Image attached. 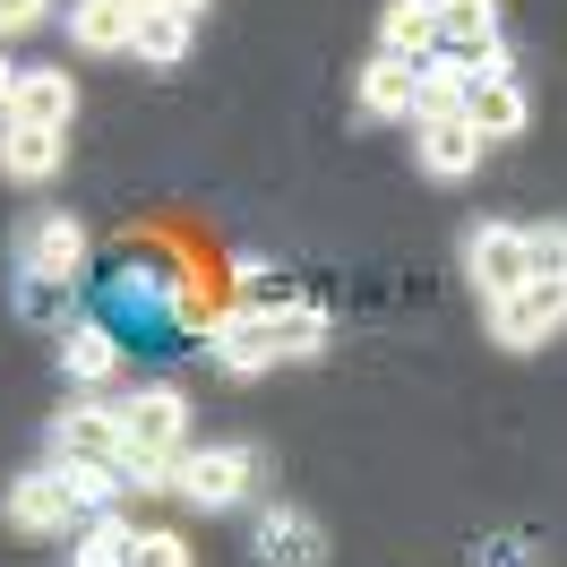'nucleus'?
I'll return each instance as SVG.
<instances>
[{"instance_id": "30", "label": "nucleus", "mask_w": 567, "mask_h": 567, "mask_svg": "<svg viewBox=\"0 0 567 567\" xmlns=\"http://www.w3.org/2000/svg\"><path fill=\"white\" fill-rule=\"evenodd\" d=\"M155 9H181V18H198V9H215V0H155Z\"/></svg>"}, {"instance_id": "5", "label": "nucleus", "mask_w": 567, "mask_h": 567, "mask_svg": "<svg viewBox=\"0 0 567 567\" xmlns=\"http://www.w3.org/2000/svg\"><path fill=\"white\" fill-rule=\"evenodd\" d=\"M249 559L258 567H327V525L292 498H267L249 516Z\"/></svg>"}, {"instance_id": "17", "label": "nucleus", "mask_w": 567, "mask_h": 567, "mask_svg": "<svg viewBox=\"0 0 567 567\" xmlns=\"http://www.w3.org/2000/svg\"><path fill=\"white\" fill-rule=\"evenodd\" d=\"M464 86H473L464 52H422L413 61V112H464Z\"/></svg>"}, {"instance_id": "24", "label": "nucleus", "mask_w": 567, "mask_h": 567, "mask_svg": "<svg viewBox=\"0 0 567 567\" xmlns=\"http://www.w3.org/2000/svg\"><path fill=\"white\" fill-rule=\"evenodd\" d=\"M130 567H189V542H181V533H138V550H130Z\"/></svg>"}, {"instance_id": "10", "label": "nucleus", "mask_w": 567, "mask_h": 567, "mask_svg": "<svg viewBox=\"0 0 567 567\" xmlns=\"http://www.w3.org/2000/svg\"><path fill=\"white\" fill-rule=\"evenodd\" d=\"M52 456H70V464H121V404L78 395L70 413L52 422Z\"/></svg>"}, {"instance_id": "11", "label": "nucleus", "mask_w": 567, "mask_h": 567, "mask_svg": "<svg viewBox=\"0 0 567 567\" xmlns=\"http://www.w3.org/2000/svg\"><path fill=\"white\" fill-rule=\"evenodd\" d=\"M9 121H27V130H61V138H70V121H78V78H70V70H18Z\"/></svg>"}, {"instance_id": "28", "label": "nucleus", "mask_w": 567, "mask_h": 567, "mask_svg": "<svg viewBox=\"0 0 567 567\" xmlns=\"http://www.w3.org/2000/svg\"><path fill=\"white\" fill-rule=\"evenodd\" d=\"M482 567H533V542L525 533H498V542H482Z\"/></svg>"}, {"instance_id": "1", "label": "nucleus", "mask_w": 567, "mask_h": 567, "mask_svg": "<svg viewBox=\"0 0 567 567\" xmlns=\"http://www.w3.org/2000/svg\"><path fill=\"white\" fill-rule=\"evenodd\" d=\"M327 353V310L319 301H249V310H224L207 327V361H224L233 379H258L276 361H319Z\"/></svg>"}, {"instance_id": "19", "label": "nucleus", "mask_w": 567, "mask_h": 567, "mask_svg": "<svg viewBox=\"0 0 567 567\" xmlns=\"http://www.w3.org/2000/svg\"><path fill=\"white\" fill-rule=\"evenodd\" d=\"M189 27H198V18H181V9H146L138 35H130V52H138L146 70H173L181 52H189Z\"/></svg>"}, {"instance_id": "25", "label": "nucleus", "mask_w": 567, "mask_h": 567, "mask_svg": "<svg viewBox=\"0 0 567 567\" xmlns=\"http://www.w3.org/2000/svg\"><path fill=\"white\" fill-rule=\"evenodd\" d=\"M533 249V276H567V224H542V233H525Z\"/></svg>"}, {"instance_id": "4", "label": "nucleus", "mask_w": 567, "mask_h": 567, "mask_svg": "<svg viewBox=\"0 0 567 567\" xmlns=\"http://www.w3.org/2000/svg\"><path fill=\"white\" fill-rule=\"evenodd\" d=\"M173 491L189 498V507H207V516L241 507V498L258 491V447H189V456L173 464Z\"/></svg>"}, {"instance_id": "26", "label": "nucleus", "mask_w": 567, "mask_h": 567, "mask_svg": "<svg viewBox=\"0 0 567 567\" xmlns=\"http://www.w3.org/2000/svg\"><path fill=\"white\" fill-rule=\"evenodd\" d=\"M215 319H224V310H215V301L198 292V284H181V292H173V327H198V336H207Z\"/></svg>"}, {"instance_id": "23", "label": "nucleus", "mask_w": 567, "mask_h": 567, "mask_svg": "<svg viewBox=\"0 0 567 567\" xmlns=\"http://www.w3.org/2000/svg\"><path fill=\"white\" fill-rule=\"evenodd\" d=\"M52 473H61V491L78 498V516H104L112 498H121V491H112L121 464H70V456H52Z\"/></svg>"}, {"instance_id": "29", "label": "nucleus", "mask_w": 567, "mask_h": 567, "mask_svg": "<svg viewBox=\"0 0 567 567\" xmlns=\"http://www.w3.org/2000/svg\"><path fill=\"white\" fill-rule=\"evenodd\" d=\"M9 95H18V70H9V52H0V121H9Z\"/></svg>"}, {"instance_id": "2", "label": "nucleus", "mask_w": 567, "mask_h": 567, "mask_svg": "<svg viewBox=\"0 0 567 567\" xmlns=\"http://www.w3.org/2000/svg\"><path fill=\"white\" fill-rule=\"evenodd\" d=\"M189 456V395L181 388H138L121 404V473L130 482H173Z\"/></svg>"}, {"instance_id": "6", "label": "nucleus", "mask_w": 567, "mask_h": 567, "mask_svg": "<svg viewBox=\"0 0 567 567\" xmlns=\"http://www.w3.org/2000/svg\"><path fill=\"white\" fill-rule=\"evenodd\" d=\"M86 224L78 215H61V207H43V215H27V233H18V276H43V284H78L86 276Z\"/></svg>"}, {"instance_id": "9", "label": "nucleus", "mask_w": 567, "mask_h": 567, "mask_svg": "<svg viewBox=\"0 0 567 567\" xmlns=\"http://www.w3.org/2000/svg\"><path fill=\"white\" fill-rule=\"evenodd\" d=\"M464 276H473L482 301H507V292L533 276L525 233H516V224H473V233H464Z\"/></svg>"}, {"instance_id": "22", "label": "nucleus", "mask_w": 567, "mask_h": 567, "mask_svg": "<svg viewBox=\"0 0 567 567\" xmlns=\"http://www.w3.org/2000/svg\"><path fill=\"white\" fill-rule=\"evenodd\" d=\"M70 301H78V284H43V276H18V319H27V327H70V319H78Z\"/></svg>"}, {"instance_id": "13", "label": "nucleus", "mask_w": 567, "mask_h": 567, "mask_svg": "<svg viewBox=\"0 0 567 567\" xmlns=\"http://www.w3.org/2000/svg\"><path fill=\"white\" fill-rule=\"evenodd\" d=\"M464 121L498 146V138H516V130L533 121V104H525V86H516V78H473V86H464Z\"/></svg>"}, {"instance_id": "20", "label": "nucleus", "mask_w": 567, "mask_h": 567, "mask_svg": "<svg viewBox=\"0 0 567 567\" xmlns=\"http://www.w3.org/2000/svg\"><path fill=\"white\" fill-rule=\"evenodd\" d=\"M130 550H138V525L130 516H86V533H78V559L70 567H130Z\"/></svg>"}, {"instance_id": "12", "label": "nucleus", "mask_w": 567, "mask_h": 567, "mask_svg": "<svg viewBox=\"0 0 567 567\" xmlns=\"http://www.w3.org/2000/svg\"><path fill=\"white\" fill-rule=\"evenodd\" d=\"M353 112L361 121H413V61L379 52V61L353 78Z\"/></svg>"}, {"instance_id": "31", "label": "nucleus", "mask_w": 567, "mask_h": 567, "mask_svg": "<svg viewBox=\"0 0 567 567\" xmlns=\"http://www.w3.org/2000/svg\"><path fill=\"white\" fill-rule=\"evenodd\" d=\"M112 9H130V18H146V9H155V0H112Z\"/></svg>"}, {"instance_id": "27", "label": "nucleus", "mask_w": 567, "mask_h": 567, "mask_svg": "<svg viewBox=\"0 0 567 567\" xmlns=\"http://www.w3.org/2000/svg\"><path fill=\"white\" fill-rule=\"evenodd\" d=\"M43 18H52V0H0V43H9V35H35Z\"/></svg>"}, {"instance_id": "21", "label": "nucleus", "mask_w": 567, "mask_h": 567, "mask_svg": "<svg viewBox=\"0 0 567 567\" xmlns=\"http://www.w3.org/2000/svg\"><path fill=\"white\" fill-rule=\"evenodd\" d=\"M173 292L181 284L164 276V267H146V258L121 267V310H130V319H173Z\"/></svg>"}, {"instance_id": "8", "label": "nucleus", "mask_w": 567, "mask_h": 567, "mask_svg": "<svg viewBox=\"0 0 567 567\" xmlns=\"http://www.w3.org/2000/svg\"><path fill=\"white\" fill-rule=\"evenodd\" d=\"M413 155H422L430 181H473L482 155H491V138H482L464 112H413Z\"/></svg>"}, {"instance_id": "16", "label": "nucleus", "mask_w": 567, "mask_h": 567, "mask_svg": "<svg viewBox=\"0 0 567 567\" xmlns=\"http://www.w3.org/2000/svg\"><path fill=\"white\" fill-rule=\"evenodd\" d=\"M379 52H395V61L439 52V0H388L379 9Z\"/></svg>"}, {"instance_id": "3", "label": "nucleus", "mask_w": 567, "mask_h": 567, "mask_svg": "<svg viewBox=\"0 0 567 567\" xmlns=\"http://www.w3.org/2000/svg\"><path fill=\"white\" fill-rule=\"evenodd\" d=\"M482 310L507 353H542L550 336H567V276H525L507 301H482Z\"/></svg>"}, {"instance_id": "14", "label": "nucleus", "mask_w": 567, "mask_h": 567, "mask_svg": "<svg viewBox=\"0 0 567 567\" xmlns=\"http://www.w3.org/2000/svg\"><path fill=\"white\" fill-rule=\"evenodd\" d=\"M61 370H70V388H104L112 370H121V336L70 319V327H61Z\"/></svg>"}, {"instance_id": "18", "label": "nucleus", "mask_w": 567, "mask_h": 567, "mask_svg": "<svg viewBox=\"0 0 567 567\" xmlns=\"http://www.w3.org/2000/svg\"><path fill=\"white\" fill-rule=\"evenodd\" d=\"M130 35H138V18L112 9V0H78L70 9V43L78 52H130Z\"/></svg>"}, {"instance_id": "7", "label": "nucleus", "mask_w": 567, "mask_h": 567, "mask_svg": "<svg viewBox=\"0 0 567 567\" xmlns=\"http://www.w3.org/2000/svg\"><path fill=\"white\" fill-rule=\"evenodd\" d=\"M0 516H9V533H27V542H61V533H78V498L61 491V473L43 464V473H18V482L0 491Z\"/></svg>"}, {"instance_id": "15", "label": "nucleus", "mask_w": 567, "mask_h": 567, "mask_svg": "<svg viewBox=\"0 0 567 567\" xmlns=\"http://www.w3.org/2000/svg\"><path fill=\"white\" fill-rule=\"evenodd\" d=\"M61 130H27V121H9L0 130V181H52L61 173Z\"/></svg>"}]
</instances>
